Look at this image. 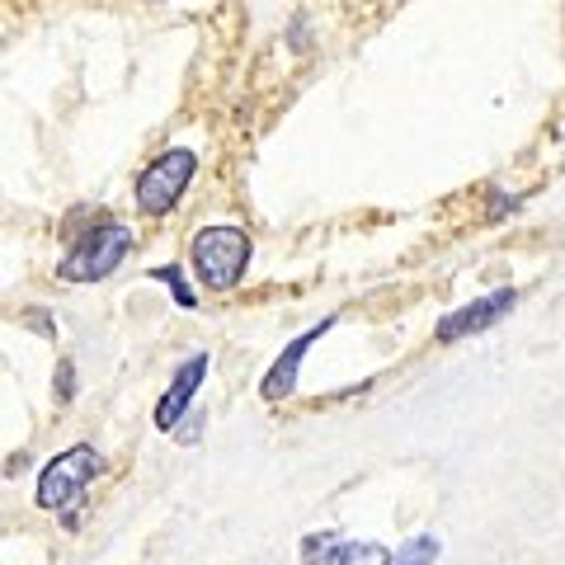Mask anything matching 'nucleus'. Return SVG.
<instances>
[{"mask_svg": "<svg viewBox=\"0 0 565 565\" xmlns=\"http://www.w3.org/2000/svg\"><path fill=\"white\" fill-rule=\"evenodd\" d=\"M245 264H250V236L241 226H203L193 236V269H199L203 288L212 292H226L236 288Z\"/></svg>", "mask_w": 565, "mask_h": 565, "instance_id": "nucleus-1", "label": "nucleus"}, {"mask_svg": "<svg viewBox=\"0 0 565 565\" xmlns=\"http://www.w3.org/2000/svg\"><path fill=\"white\" fill-rule=\"evenodd\" d=\"M128 250H132V232L122 222H99V226H90L81 241H76V250H71L66 259H62V278L66 282H95V278H104V274H114L122 259H128Z\"/></svg>", "mask_w": 565, "mask_h": 565, "instance_id": "nucleus-2", "label": "nucleus"}, {"mask_svg": "<svg viewBox=\"0 0 565 565\" xmlns=\"http://www.w3.org/2000/svg\"><path fill=\"white\" fill-rule=\"evenodd\" d=\"M109 471V462L90 448V444H76L57 452L52 462L39 471V490H33V500H39V509H66L76 494L95 481V476Z\"/></svg>", "mask_w": 565, "mask_h": 565, "instance_id": "nucleus-3", "label": "nucleus"}, {"mask_svg": "<svg viewBox=\"0 0 565 565\" xmlns=\"http://www.w3.org/2000/svg\"><path fill=\"white\" fill-rule=\"evenodd\" d=\"M193 170H199V156H193L189 147H170L166 156H156V161L141 170V180H137V207L151 212V217L170 212L174 203L184 199Z\"/></svg>", "mask_w": 565, "mask_h": 565, "instance_id": "nucleus-4", "label": "nucleus"}, {"mask_svg": "<svg viewBox=\"0 0 565 565\" xmlns=\"http://www.w3.org/2000/svg\"><path fill=\"white\" fill-rule=\"evenodd\" d=\"M297 552H302V565H392V552H386V546L340 537L334 527L307 533Z\"/></svg>", "mask_w": 565, "mask_h": 565, "instance_id": "nucleus-5", "label": "nucleus"}, {"mask_svg": "<svg viewBox=\"0 0 565 565\" xmlns=\"http://www.w3.org/2000/svg\"><path fill=\"white\" fill-rule=\"evenodd\" d=\"M514 302H519L514 288H500V292H490V297H476V302L457 307V311H448L444 321H438V340L452 344V340H467V334H481L494 321H504V316L514 311Z\"/></svg>", "mask_w": 565, "mask_h": 565, "instance_id": "nucleus-6", "label": "nucleus"}, {"mask_svg": "<svg viewBox=\"0 0 565 565\" xmlns=\"http://www.w3.org/2000/svg\"><path fill=\"white\" fill-rule=\"evenodd\" d=\"M203 373H207V353H193V359L180 367V373H174L170 392H166L161 401H156V429H166V434L180 429V415L189 411V401L199 396Z\"/></svg>", "mask_w": 565, "mask_h": 565, "instance_id": "nucleus-7", "label": "nucleus"}, {"mask_svg": "<svg viewBox=\"0 0 565 565\" xmlns=\"http://www.w3.org/2000/svg\"><path fill=\"white\" fill-rule=\"evenodd\" d=\"M330 326H334V321L326 316V321H316V326L302 334V340H292L288 349L278 353V363H274L269 373H264V382H259V396H264V401H282V396L292 392V386H297V367H302V359L311 353V344L321 340V334H326Z\"/></svg>", "mask_w": 565, "mask_h": 565, "instance_id": "nucleus-8", "label": "nucleus"}, {"mask_svg": "<svg viewBox=\"0 0 565 565\" xmlns=\"http://www.w3.org/2000/svg\"><path fill=\"white\" fill-rule=\"evenodd\" d=\"M151 278L170 282L174 302H180L184 311H193V307H199V297H193V288H189V278H184V269H180V264H161V269H151Z\"/></svg>", "mask_w": 565, "mask_h": 565, "instance_id": "nucleus-9", "label": "nucleus"}, {"mask_svg": "<svg viewBox=\"0 0 565 565\" xmlns=\"http://www.w3.org/2000/svg\"><path fill=\"white\" fill-rule=\"evenodd\" d=\"M434 556H438V537H429V533H424L419 542H411V546H405L401 556H392V565H429Z\"/></svg>", "mask_w": 565, "mask_h": 565, "instance_id": "nucleus-10", "label": "nucleus"}, {"mask_svg": "<svg viewBox=\"0 0 565 565\" xmlns=\"http://www.w3.org/2000/svg\"><path fill=\"white\" fill-rule=\"evenodd\" d=\"M71 373H76L71 363H62V367H57V401H66V396H71Z\"/></svg>", "mask_w": 565, "mask_h": 565, "instance_id": "nucleus-11", "label": "nucleus"}]
</instances>
